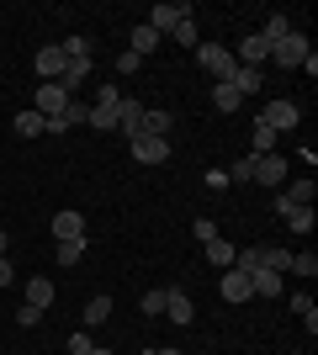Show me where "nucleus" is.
<instances>
[{
  "instance_id": "obj_1",
  "label": "nucleus",
  "mask_w": 318,
  "mask_h": 355,
  "mask_svg": "<svg viewBox=\"0 0 318 355\" xmlns=\"http://www.w3.org/2000/svg\"><path fill=\"white\" fill-rule=\"evenodd\" d=\"M197 64L218 80V85H228V80H233V69H239V59H233L223 43H197Z\"/></svg>"
},
{
  "instance_id": "obj_2",
  "label": "nucleus",
  "mask_w": 318,
  "mask_h": 355,
  "mask_svg": "<svg viewBox=\"0 0 318 355\" xmlns=\"http://www.w3.org/2000/svg\"><path fill=\"white\" fill-rule=\"evenodd\" d=\"M32 101H37V106H32L37 117H43V122H53V117H64V106L75 101V96H69V90H64L59 80H43V85H37V96H32Z\"/></svg>"
},
{
  "instance_id": "obj_3",
  "label": "nucleus",
  "mask_w": 318,
  "mask_h": 355,
  "mask_svg": "<svg viewBox=\"0 0 318 355\" xmlns=\"http://www.w3.org/2000/svg\"><path fill=\"white\" fill-rule=\"evenodd\" d=\"M271 59L281 64V69H303V64L313 59V48H308V37H303V32H292V37H281V43L271 48Z\"/></svg>"
},
{
  "instance_id": "obj_4",
  "label": "nucleus",
  "mask_w": 318,
  "mask_h": 355,
  "mask_svg": "<svg viewBox=\"0 0 318 355\" xmlns=\"http://www.w3.org/2000/svg\"><path fill=\"white\" fill-rule=\"evenodd\" d=\"M297 117H303V106H297V101H265V112H260V122H265L271 133H292Z\"/></svg>"
},
{
  "instance_id": "obj_5",
  "label": "nucleus",
  "mask_w": 318,
  "mask_h": 355,
  "mask_svg": "<svg viewBox=\"0 0 318 355\" xmlns=\"http://www.w3.org/2000/svg\"><path fill=\"white\" fill-rule=\"evenodd\" d=\"M191 16H197V11H191L186 0H181V6H170V0H165V6H154V11H149V27L159 32V37H170V32L181 27V21H191Z\"/></svg>"
},
{
  "instance_id": "obj_6",
  "label": "nucleus",
  "mask_w": 318,
  "mask_h": 355,
  "mask_svg": "<svg viewBox=\"0 0 318 355\" xmlns=\"http://www.w3.org/2000/svg\"><path fill=\"white\" fill-rule=\"evenodd\" d=\"M233 59H239L244 69H265V59H271V43H265L260 32H249V37L239 43V53H233Z\"/></svg>"
},
{
  "instance_id": "obj_7",
  "label": "nucleus",
  "mask_w": 318,
  "mask_h": 355,
  "mask_svg": "<svg viewBox=\"0 0 318 355\" xmlns=\"http://www.w3.org/2000/svg\"><path fill=\"white\" fill-rule=\"evenodd\" d=\"M255 186H287V159H281V154H260L255 159Z\"/></svg>"
},
{
  "instance_id": "obj_8",
  "label": "nucleus",
  "mask_w": 318,
  "mask_h": 355,
  "mask_svg": "<svg viewBox=\"0 0 318 355\" xmlns=\"http://www.w3.org/2000/svg\"><path fill=\"white\" fill-rule=\"evenodd\" d=\"M165 318H175V324H191V318H197V302H191V297L181 292V286H165Z\"/></svg>"
},
{
  "instance_id": "obj_9",
  "label": "nucleus",
  "mask_w": 318,
  "mask_h": 355,
  "mask_svg": "<svg viewBox=\"0 0 318 355\" xmlns=\"http://www.w3.org/2000/svg\"><path fill=\"white\" fill-rule=\"evenodd\" d=\"M218 292H223V302H249V297H255V286H249V276H244L239 266H228V270H223V286H218Z\"/></svg>"
},
{
  "instance_id": "obj_10",
  "label": "nucleus",
  "mask_w": 318,
  "mask_h": 355,
  "mask_svg": "<svg viewBox=\"0 0 318 355\" xmlns=\"http://www.w3.org/2000/svg\"><path fill=\"white\" fill-rule=\"evenodd\" d=\"M133 159L138 164H165L170 159V138H133Z\"/></svg>"
},
{
  "instance_id": "obj_11",
  "label": "nucleus",
  "mask_w": 318,
  "mask_h": 355,
  "mask_svg": "<svg viewBox=\"0 0 318 355\" xmlns=\"http://www.w3.org/2000/svg\"><path fill=\"white\" fill-rule=\"evenodd\" d=\"M53 239H59V244L85 239V218H80V212H53Z\"/></svg>"
},
{
  "instance_id": "obj_12",
  "label": "nucleus",
  "mask_w": 318,
  "mask_h": 355,
  "mask_svg": "<svg viewBox=\"0 0 318 355\" xmlns=\"http://www.w3.org/2000/svg\"><path fill=\"white\" fill-rule=\"evenodd\" d=\"M32 64H37V74H43V80H59L69 59H64V48H59V43H48V48H37V59H32Z\"/></svg>"
},
{
  "instance_id": "obj_13",
  "label": "nucleus",
  "mask_w": 318,
  "mask_h": 355,
  "mask_svg": "<svg viewBox=\"0 0 318 355\" xmlns=\"http://www.w3.org/2000/svg\"><path fill=\"white\" fill-rule=\"evenodd\" d=\"M53 297H59V292H53V276H32V282H27V308H53Z\"/></svg>"
},
{
  "instance_id": "obj_14",
  "label": "nucleus",
  "mask_w": 318,
  "mask_h": 355,
  "mask_svg": "<svg viewBox=\"0 0 318 355\" xmlns=\"http://www.w3.org/2000/svg\"><path fill=\"white\" fill-rule=\"evenodd\" d=\"M228 85L239 90L244 101H255V96H260V85H265V74H260V69H244V64H239V69H233V80H228Z\"/></svg>"
},
{
  "instance_id": "obj_15",
  "label": "nucleus",
  "mask_w": 318,
  "mask_h": 355,
  "mask_svg": "<svg viewBox=\"0 0 318 355\" xmlns=\"http://www.w3.org/2000/svg\"><path fill=\"white\" fill-rule=\"evenodd\" d=\"M85 80H91V59H69V64H64V74H59V85L69 90V96H75Z\"/></svg>"
},
{
  "instance_id": "obj_16",
  "label": "nucleus",
  "mask_w": 318,
  "mask_h": 355,
  "mask_svg": "<svg viewBox=\"0 0 318 355\" xmlns=\"http://www.w3.org/2000/svg\"><path fill=\"white\" fill-rule=\"evenodd\" d=\"M80 318H85V329H101L106 318H112V297H106V292H96L91 302H85V313H80Z\"/></svg>"
},
{
  "instance_id": "obj_17",
  "label": "nucleus",
  "mask_w": 318,
  "mask_h": 355,
  "mask_svg": "<svg viewBox=\"0 0 318 355\" xmlns=\"http://www.w3.org/2000/svg\"><path fill=\"white\" fill-rule=\"evenodd\" d=\"M287 207H313V196H318V186L313 180H297V186H287V191H276Z\"/></svg>"
},
{
  "instance_id": "obj_18",
  "label": "nucleus",
  "mask_w": 318,
  "mask_h": 355,
  "mask_svg": "<svg viewBox=\"0 0 318 355\" xmlns=\"http://www.w3.org/2000/svg\"><path fill=\"white\" fill-rule=\"evenodd\" d=\"M249 286H255V297H281V276H276V270H249Z\"/></svg>"
},
{
  "instance_id": "obj_19",
  "label": "nucleus",
  "mask_w": 318,
  "mask_h": 355,
  "mask_svg": "<svg viewBox=\"0 0 318 355\" xmlns=\"http://www.w3.org/2000/svg\"><path fill=\"white\" fill-rule=\"evenodd\" d=\"M212 106H218V112H223V117H233V112H239L244 106V96L233 85H212Z\"/></svg>"
},
{
  "instance_id": "obj_20",
  "label": "nucleus",
  "mask_w": 318,
  "mask_h": 355,
  "mask_svg": "<svg viewBox=\"0 0 318 355\" xmlns=\"http://www.w3.org/2000/svg\"><path fill=\"white\" fill-rule=\"evenodd\" d=\"M260 37H265V43H281V37H292V16H281V11H271L265 16V32H260Z\"/></svg>"
},
{
  "instance_id": "obj_21",
  "label": "nucleus",
  "mask_w": 318,
  "mask_h": 355,
  "mask_svg": "<svg viewBox=\"0 0 318 355\" xmlns=\"http://www.w3.org/2000/svg\"><path fill=\"white\" fill-rule=\"evenodd\" d=\"M154 48H159V32H154L149 21H138V27H133V53H138V59H149Z\"/></svg>"
},
{
  "instance_id": "obj_22",
  "label": "nucleus",
  "mask_w": 318,
  "mask_h": 355,
  "mask_svg": "<svg viewBox=\"0 0 318 355\" xmlns=\"http://www.w3.org/2000/svg\"><path fill=\"white\" fill-rule=\"evenodd\" d=\"M138 138H170V112H143Z\"/></svg>"
},
{
  "instance_id": "obj_23",
  "label": "nucleus",
  "mask_w": 318,
  "mask_h": 355,
  "mask_svg": "<svg viewBox=\"0 0 318 355\" xmlns=\"http://www.w3.org/2000/svg\"><path fill=\"white\" fill-rule=\"evenodd\" d=\"M281 223H287L292 234H313V228H318V212H313V207H292Z\"/></svg>"
},
{
  "instance_id": "obj_24",
  "label": "nucleus",
  "mask_w": 318,
  "mask_h": 355,
  "mask_svg": "<svg viewBox=\"0 0 318 355\" xmlns=\"http://www.w3.org/2000/svg\"><path fill=\"white\" fill-rule=\"evenodd\" d=\"M85 122H91V106H85V101H80V96H75V101L64 106V117H59V128H64V133H69V128H85Z\"/></svg>"
},
{
  "instance_id": "obj_25",
  "label": "nucleus",
  "mask_w": 318,
  "mask_h": 355,
  "mask_svg": "<svg viewBox=\"0 0 318 355\" xmlns=\"http://www.w3.org/2000/svg\"><path fill=\"white\" fill-rule=\"evenodd\" d=\"M11 128H16V138H37V133H48V122L37 117V112H16Z\"/></svg>"
},
{
  "instance_id": "obj_26",
  "label": "nucleus",
  "mask_w": 318,
  "mask_h": 355,
  "mask_svg": "<svg viewBox=\"0 0 318 355\" xmlns=\"http://www.w3.org/2000/svg\"><path fill=\"white\" fill-rule=\"evenodd\" d=\"M260 260H265V270H276V276H281V270H292V250H281V244H265V250H260Z\"/></svg>"
},
{
  "instance_id": "obj_27",
  "label": "nucleus",
  "mask_w": 318,
  "mask_h": 355,
  "mask_svg": "<svg viewBox=\"0 0 318 355\" xmlns=\"http://www.w3.org/2000/svg\"><path fill=\"white\" fill-rule=\"evenodd\" d=\"M122 106V101H117ZM117 106H91V122H85V128H96V133H112V128H117Z\"/></svg>"
},
{
  "instance_id": "obj_28",
  "label": "nucleus",
  "mask_w": 318,
  "mask_h": 355,
  "mask_svg": "<svg viewBox=\"0 0 318 355\" xmlns=\"http://www.w3.org/2000/svg\"><path fill=\"white\" fill-rule=\"evenodd\" d=\"M292 313H297V318H303V324H308V334H313V329H318V302H313V297H292Z\"/></svg>"
},
{
  "instance_id": "obj_29",
  "label": "nucleus",
  "mask_w": 318,
  "mask_h": 355,
  "mask_svg": "<svg viewBox=\"0 0 318 355\" xmlns=\"http://www.w3.org/2000/svg\"><path fill=\"white\" fill-rule=\"evenodd\" d=\"M276 144H281V133H271V128L255 117V159H260V154H276Z\"/></svg>"
},
{
  "instance_id": "obj_30",
  "label": "nucleus",
  "mask_w": 318,
  "mask_h": 355,
  "mask_svg": "<svg viewBox=\"0 0 318 355\" xmlns=\"http://www.w3.org/2000/svg\"><path fill=\"white\" fill-rule=\"evenodd\" d=\"M233 254H239V250H233V244H228V239H212V244H207V260H212V266H233Z\"/></svg>"
},
{
  "instance_id": "obj_31",
  "label": "nucleus",
  "mask_w": 318,
  "mask_h": 355,
  "mask_svg": "<svg viewBox=\"0 0 318 355\" xmlns=\"http://www.w3.org/2000/svg\"><path fill=\"white\" fill-rule=\"evenodd\" d=\"M292 270H297V276H303V282H313V276H318V254H313V250H303V254H292Z\"/></svg>"
},
{
  "instance_id": "obj_32",
  "label": "nucleus",
  "mask_w": 318,
  "mask_h": 355,
  "mask_svg": "<svg viewBox=\"0 0 318 355\" xmlns=\"http://www.w3.org/2000/svg\"><path fill=\"white\" fill-rule=\"evenodd\" d=\"M64 59H91V37H80V32H75V37H64Z\"/></svg>"
},
{
  "instance_id": "obj_33",
  "label": "nucleus",
  "mask_w": 318,
  "mask_h": 355,
  "mask_svg": "<svg viewBox=\"0 0 318 355\" xmlns=\"http://www.w3.org/2000/svg\"><path fill=\"white\" fill-rule=\"evenodd\" d=\"M233 180H239V186H249V180H255V154H244V159L228 170V186H233Z\"/></svg>"
},
{
  "instance_id": "obj_34",
  "label": "nucleus",
  "mask_w": 318,
  "mask_h": 355,
  "mask_svg": "<svg viewBox=\"0 0 318 355\" xmlns=\"http://www.w3.org/2000/svg\"><path fill=\"white\" fill-rule=\"evenodd\" d=\"M170 37H175L181 48H191V53H197V43H202V37H197V21H181V27L170 32Z\"/></svg>"
},
{
  "instance_id": "obj_35",
  "label": "nucleus",
  "mask_w": 318,
  "mask_h": 355,
  "mask_svg": "<svg viewBox=\"0 0 318 355\" xmlns=\"http://www.w3.org/2000/svg\"><path fill=\"white\" fill-rule=\"evenodd\" d=\"M85 260V239H75V244H59V266H80Z\"/></svg>"
},
{
  "instance_id": "obj_36",
  "label": "nucleus",
  "mask_w": 318,
  "mask_h": 355,
  "mask_svg": "<svg viewBox=\"0 0 318 355\" xmlns=\"http://www.w3.org/2000/svg\"><path fill=\"white\" fill-rule=\"evenodd\" d=\"M191 234H197L202 244H212V239H218V223H212V218H197V223H191Z\"/></svg>"
},
{
  "instance_id": "obj_37",
  "label": "nucleus",
  "mask_w": 318,
  "mask_h": 355,
  "mask_svg": "<svg viewBox=\"0 0 318 355\" xmlns=\"http://www.w3.org/2000/svg\"><path fill=\"white\" fill-rule=\"evenodd\" d=\"M143 313H165V286H154V292H143Z\"/></svg>"
},
{
  "instance_id": "obj_38",
  "label": "nucleus",
  "mask_w": 318,
  "mask_h": 355,
  "mask_svg": "<svg viewBox=\"0 0 318 355\" xmlns=\"http://www.w3.org/2000/svg\"><path fill=\"white\" fill-rule=\"evenodd\" d=\"M96 345H91V334H85V329H80V334H69V355H91Z\"/></svg>"
},
{
  "instance_id": "obj_39",
  "label": "nucleus",
  "mask_w": 318,
  "mask_h": 355,
  "mask_svg": "<svg viewBox=\"0 0 318 355\" xmlns=\"http://www.w3.org/2000/svg\"><path fill=\"white\" fill-rule=\"evenodd\" d=\"M138 69H143V59H138L133 48H127V53H122V59H117V74H138Z\"/></svg>"
},
{
  "instance_id": "obj_40",
  "label": "nucleus",
  "mask_w": 318,
  "mask_h": 355,
  "mask_svg": "<svg viewBox=\"0 0 318 355\" xmlns=\"http://www.w3.org/2000/svg\"><path fill=\"white\" fill-rule=\"evenodd\" d=\"M37 318H43V308H27V302L16 308V324H21V329H32V324H37Z\"/></svg>"
},
{
  "instance_id": "obj_41",
  "label": "nucleus",
  "mask_w": 318,
  "mask_h": 355,
  "mask_svg": "<svg viewBox=\"0 0 318 355\" xmlns=\"http://www.w3.org/2000/svg\"><path fill=\"white\" fill-rule=\"evenodd\" d=\"M117 101H122L117 85H101V90H96V106H117Z\"/></svg>"
},
{
  "instance_id": "obj_42",
  "label": "nucleus",
  "mask_w": 318,
  "mask_h": 355,
  "mask_svg": "<svg viewBox=\"0 0 318 355\" xmlns=\"http://www.w3.org/2000/svg\"><path fill=\"white\" fill-rule=\"evenodd\" d=\"M207 191H228V170H207Z\"/></svg>"
},
{
  "instance_id": "obj_43",
  "label": "nucleus",
  "mask_w": 318,
  "mask_h": 355,
  "mask_svg": "<svg viewBox=\"0 0 318 355\" xmlns=\"http://www.w3.org/2000/svg\"><path fill=\"white\" fill-rule=\"evenodd\" d=\"M11 282H16V270H11V260L0 254V286H11Z\"/></svg>"
},
{
  "instance_id": "obj_44",
  "label": "nucleus",
  "mask_w": 318,
  "mask_h": 355,
  "mask_svg": "<svg viewBox=\"0 0 318 355\" xmlns=\"http://www.w3.org/2000/svg\"><path fill=\"white\" fill-rule=\"evenodd\" d=\"M6 250H11V234H6V228H0V254H6Z\"/></svg>"
},
{
  "instance_id": "obj_45",
  "label": "nucleus",
  "mask_w": 318,
  "mask_h": 355,
  "mask_svg": "<svg viewBox=\"0 0 318 355\" xmlns=\"http://www.w3.org/2000/svg\"><path fill=\"white\" fill-rule=\"evenodd\" d=\"M149 355H181V350H149Z\"/></svg>"
},
{
  "instance_id": "obj_46",
  "label": "nucleus",
  "mask_w": 318,
  "mask_h": 355,
  "mask_svg": "<svg viewBox=\"0 0 318 355\" xmlns=\"http://www.w3.org/2000/svg\"><path fill=\"white\" fill-rule=\"evenodd\" d=\"M91 355H112V350H91Z\"/></svg>"
},
{
  "instance_id": "obj_47",
  "label": "nucleus",
  "mask_w": 318,
  "mask_h": 355,
  "mask_svg": "<svg viewBox=\"0 0 318 355\" xmlns=\"http://www.w3.org/2000/svg\"><path fill=\"white\" fill-rule=\"evenodd\" d=\"M297 355H303V350H297Z\"/></svg>"
}]
</instances>
